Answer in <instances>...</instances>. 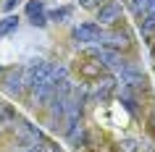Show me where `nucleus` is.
<instances>
[{"label":"nucleus","mask_w":155,"mask_h":152,"mask_svg":"<svg viewBox=\"0 0 155 152\" xmlns=\"http://www.w3.org/2000/svg\"><path fill=\"white\" fill-rule=\"evenodd\" d=\"M124 8H121V3L118 0H108V3H103L97 8V21L100 24H116L118 18H121Z\"/></svg>","instance_id":"nucleus-3"},{"label":"nucleus","mask_w":155,"mask_h":152,"mask_svg":"<svg viewBox=\"0 0 155 152\" xmlns=\"http://www.w3.org/2000/svg\"><path fill=\"white\" fill-rule=\"evenodd\" d=\"M71 13H74V11L68 8V5H66V8H55L48 18H53V21H66V18H71Z\"/></svg>","instance_id":"nucleus-12"},{"label":"nucleus","mask_w":155,"mask_h":152,"mask_svg":"<svg viewBox=\"0 0 155 152\" xmlns=\"http://www.w3.org/2000/svg\"><path fill=\"white\" fill-rule=\"evenodd\" d=\"M142 21H139V29H142V34H153L155 32V13H145V16H139Z\"/></svg>","instance_id":"nucleus-11"},{"label":"nucleus","mask_w":155,"mask_h":152,"mask_svg":"<svg viewBox=\"0 0 155 152\" xmlns=\"http://www.w3.org/2000/svg\"><path fill=\"white\" fill-rule=\"evenodd\" d=\"M5 92L8 95H21L24 92V76L21 71H11L8 79H5Z\"/></svg>","instance_id":"nucleus-6"},{"label":"nucleus","mask_w":155,"mask_h":152,"mask_svg":"<svg viewBox=\"0 0 155 152\" xmlns=\"http://www.w3.org/2000/svg\"><path fill=\"white\" fill-rule=\"evenodd\" d=\"M103 45H108V47H126L129 45V37L121 32H103Z\"/></svg>","instance_id":"nucleus-7"},{"label":"nucleus","mask_w":155,"mask_h":152,"mask_svg":"<svg viewBox=\"0 0 155 152\" xmlns=\"http://www.w3.org/2000/svg\"><path fill=\"white\" fill-rule=\"evenodd\" d=\"M16 29H18V18H16V16H5L3 21H0V37L16 32Z\"/></svg>","instance_id":"nucleus-10"},{"label":"nucleus","mask_w":155,"mask_h":152,"mask_svg":"<svg viewBox=\"0 0 155 152\" xmlns=\"http://www.w3.org/2000/svg\"><path fill=\"white\" fill-rule=\"evenodd\" d=\"M82 3V8H90V11H97L103 3H108V0H79Z\"/></svg>","instance_id":"nucleus-14"},{"label":"nucleus","mask_w":155,"mask_h":152,"mask_svg":"<svg viewBox=\"0 0 155 152\" xmlns=\"http://www.w3.org/2000/svg\"><path fill=\"white\" fill-rule=\"evenodd\" d=\"M145 13H155V0H147V11Z\"/></svg>","instance_id":"nucleus-16"},{"label":"nucleus","mask_w":155,"mask_h":152,"mask_svg":"<svg viewBox=\"0 0 155 152\" xmlns=\"http://www.w3.org/2000/svg\"><path fill=\"white\" fill-rule=\"evenodd\" d=\"M84 142H87V134H84L82 123H76L74 128H68V144H71V147H82Z\"/></svg>","instance_id":"nucleus-9"},{"label":"nucleus","mask_w":155,"mask_h":152,"mask_svg":"<svg viewBox=\"0 0 155 152\" xmlns=\"http://www.w3.org/2000/svg\"><path fill=\"white\" fill-rule=\"evenodd\" d=\"M71 37L82 45H100L103 42V29L100 24H92V21H84V24H76L74 26Z\"/></svg>","instance_id":"nucleus-1"},{"label":"nucleus","mask_w":155,"mask_h":152,"mask_svg":"<svg viewBox=\"0 0 155 152\" xmlns=\"http://www.w3.org/2000/svg\"><path fill=\"white\" fill-rule=\"evenodd\" d=\"M26 16L32 26H45L48 24V13H45V3L42 0H29L26 3Z\"/></svg>","instance_id":"nucleus-4"},{"label":"nucleus","mask_w":155,"mask_h":152,"mask_svg":"<svg viewBox=\"0 0 155 152\" xmlns=\"http://www.w3.org/2000/svg\"><path fill=\"white\" fill-rule=\"evenodd\" d=\"M0 115H3V108H0Z\"/></svg>","instance_id":"nucleus-17"},{"label":"nucleus","mask_w":155,"mask_h":152,"mask_svg":"<svg viewBox=\"0 0 155 152\" xmlns=\"http://www.w3.org/2000/svg\"><path fill=\"white\" fill-rule=\"evenodd\" d=\"M95 92H97V97L108 100V97L116 92V79H110V76H105V79H97V81H95Z\"/></svg>","instance_id":"nucleus-8"},{"label":"nucleus","mask_w":155,"mask_h":152,"mask_svg":"<svg viewBox=\"0 0 155 152\" xmlns=\"http://www.w3.org/2000/svg\"><path fill=\"white\" fill-rule=\"evenodd\" d=\"M116 71H118V79H121L124 87L137 89V87H142V84H145V76H142V71H139L134 63H126V60H124Z\"/></svg>","instance_id":"nucleus-2"},{"label":"nucleus","mask_w":155,"mask_h":152,"mask_svg":"<svg viewBox=\"0 0 155 152\" xmlns=\"http://www.w3.org/2000/svg\"><path fill=\"white\" fill-rule=\"evenodd\" d=\"M129 8L134 16H145V11H147V0H129Z\"/></svg>","instance_id":"nucleus-13"},{"label":"nucleus","mask_w":155,"mask_h":152,"mask_svg":"<svg viewBox=\"0 0 155 152\" xmlns=\"http://www.w3.org/2000/svg\"><path fill=\"white\" fill-rule=\"evenodd\" d=\"M95 58H97L100 63H105L108 68H118L124 63V58L116 53V50H95Z\"/></svg>","instance_id":"nucleus-5"},{"label":"nucleus","mask_w":155,"mask_h":152,"mask_svg":"<svg viewBox=\"0 0 155 152\" xmlns=\"http://www.w3.org/2000/svg\"><path fill=\"white\" fill-rule=\"evenodd\" d=\"M16 5H18V0H3V8L5 11H13Z\"/></svg>","instance_id":"nucleus-15"}]
</instances>
